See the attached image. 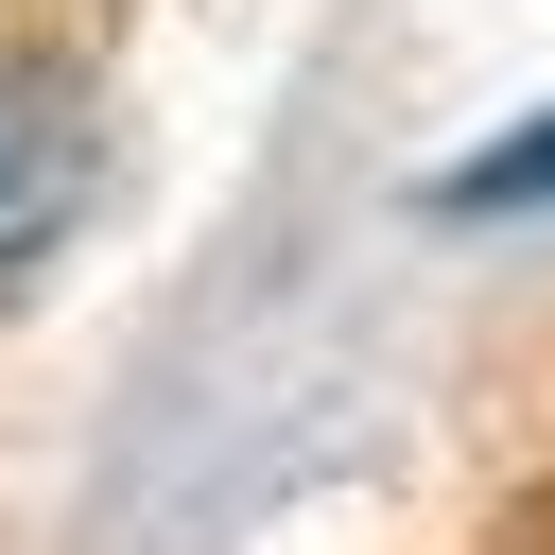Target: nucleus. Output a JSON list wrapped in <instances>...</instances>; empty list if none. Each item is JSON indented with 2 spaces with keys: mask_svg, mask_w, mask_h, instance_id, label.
<instances>
[{
  "mask_svg": "<svg viewBox=\"0 0 555 555\" xmlns=\"http://www.w3.org/2000/svg\"><path fill=\"white\" fill-rule=\"evenodd\" d=\"M87 191H104L87 69H69V52H35V35H0V295L87 225Z\"/></svg>",
  "mask_w": 555,
  "mask_h": 555,
  "instance_id": "nucleus-1",
  "label": "nucleus"
},
{
  "mask_svg": "<svg viewBox=\"0 0 555 555\" xmlns=\"http://www.w3.org/2000/svg\"><path fill=\"white\" fill-rule=\"evenodd\" d=\"M538 191H555V121H538V139H503V156H468V173H451V208H538Z\"/></svg>",
  "mask_w": 555,
  "mask_h": 555,
  "instance_id": "nucleus-2",
  "label": "nucleus"
}]
</instances>
